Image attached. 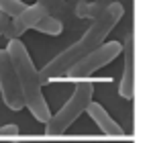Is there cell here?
<instances>
[{
    "label": "cell",
    "instance_id": "cell-1",
    "mask_svg": "<svg viewBox=\"0 0 149 143\" xmlns=\"http://www.w3.org/2000/svg\"><path fill=\"white\" fill-rule=\"evenodd\" d=\"M125 17V6L120 2H110L106 4L92 21V25L86 29V33L76 41L72 43L70 47H65L63 51H59L51 61H47L41 72H39V78H41V84H49L51 80L55 78H63L65 70H70L78 59H82L86 53H90L92 49H96L98 45L104 43V39L108 37V33L120 23V19Z\"/></svg>",
    "mask_w": 149,
    "mask_h": 143
},
{
    "label": "cell",
    "instance_id": "cell-2",
    "mask_svg": "<svg viewBox=\"0 0 149 143\" xmlns=\"http://www.w3.org/2000/svg\"><path fill=\"white\" fill-rule=\"evenodd\" d=\"M6 51H8L10 61L15 66V72H17V78H19V84H21V92H23L25 106L35 116V121H39V123L45 125L49 121V116H51V110H49L47 100L43 96V84H41L39 72L35 70L33 59H31L25 43L21 39H10Z\"/></svg>",
    "mask_w": 149,
    "mask_h": 143
},
{
    "label": "cell",
    "instance_id": "cell-3",
    "mask_svg": "<svg viewBox=\"0 0 149 143\" xmlns=\"http://www.w3.org/2000/svg\"><path fill=\"white\" fill-rule=\"evenodd\" d=\"M92 98H94V84L88 82V80L78 82L74 92H72V96L68 98V102L55 114H51L49 121L45 123V133L47 135H61V133H65L78 121V116L86 112V108L92 102Z\"/></svg>",
    "mask_w": 149,
    "mask_h": 143
},
{
    "label": "cell",
    "instance_id": "cell-4",
    "mask_svg": "<svg viewBox=\"0 0 149 143\" xmlns=\"http://www.w3.org/2000/svg\"><path fill=\"white\" fill-rule=\"evenodd\" d=\"M123 51V45L118 41H104L102 45H98L96 49H92L90 53H86L82 59H78L70 70H65V78L70 80H86L90 78L96 70L108 66L110 61H114Z\"/></svg>",
    "mask_w": 149,
    "mask_h": 143
},
{
    "label": "cell",
    "instance_id": "cell-5",
    "mask_svg": "<svg viewBox=\"0 0 149 143\" xmlns=\"http://www.w3.org/2000/svg\"><path fill=\"white\" fill-rule=\"evenodd\" d=\"M63 6V0H37L35 4H27L17 17H13L6 25V31L2 37H8L10 39H21V35L29 29L35 27V23H39L43 17L47 15H53V10L61 8Z\"/></svg>",
    "mask_w": 149,
    "mask_h": 143
},
{
    "label": "cell",
    "instance_id": "cell-6",
    "mask_svg": "<svg viewBox=\"0 0 149 143\" xmlns=\"http://www.w3.org/2000/svg\"><path fill=\"white\" fill-rule=\"evenodd\" d=\"M0 94H2L4 104L10 110H23L25 108V100H23V92H21V84L15 72V66L10 61V55L6 49H0Z\"/></svg>",
    "mask_w": 149,
    "mask_h": 143
},
{
    "label": "cell",
    "instance_id": "cell-7",
    "mask_svg": "<svg viewBox=\"0 0 149 143\" xmlns=\"http://www.w3.org/2000/svg\"><path fill=\"white\" fill-rule=\"evenodd\" d=\"M123 45V55H125V68H123V78L118 84V94L125 100H133L135 94V37L133 33H127Z\"/></svg>",
    "mask_w": 149,
    "mask_h": 143
},
{
    "label": "cell",
    "instance_id": "cell-8",
    "mask_svg": "<svg viewBox=\"0 0 149 143\" xmlns=\"http://www.w3.org/2000/svg\"><path fill=\"white\" fill-rule=\"evenodd\" d=\"M86 112L90 114V119L96 123V127L104 133V135H108V137H123V129H120V125L106 112V108L100 104V102H90L88 104V108H86Z\"/></svg>",
    "mask_w": 149,
    "mask_h": 143
},
{
    "label": "cell",
    "instance_id": "cell-9",
    "mask_svg": "<svg viewBox=\"0 0 149 143\" xmlns=\"http://www.w3.org/2000/svg\"><path fill=\"white\" fill-rule=\"evenodd\" d=\"M33 29L39 31V33H43V35H51V37H57V35L63 33V25H61V21H59L57 17H53V15L43 17L39 23H35Z\"/></svg>",
    "mask_w": 149,
    "mask_h": 143
},
{
    "label": "cell",
    "instance_id": "cell-10",
    "mask_svg": "<svg viewBox=\"0 0 149 143\" xmlns=\"http://www.w3.org/2000/svg\"><path fill=\"white\" fill-rule=\"evenodd\" d=\"M27 4L23 2V0H0V13L6 15V17H17Z\"/></svg>",
    "mask_w": 149,
    "mask_h": 143
},
{
    "label": "cell",
    "instance_id": "cell-11",
    "mask_svg": "<svg viewBox=\"0 0 149 143\" xmlns=\"http://www.w3.org/2000/svg\"><path fill=\"white\" fill-rule=\"evenodd\" d=\"M102 8H104V6H100V4H96V2H94V4H80V6H78V15H80V17H92V19H94Z\"/></svg>",
    "mask_w": 149,
    "mask_h": 143
},
{
    "label": "cell",
    "instance_id": "cell-12",
    "mask_svg": "<svg viewBox=\"0 0 149 143\" xmlns=\"http://www.w3.org/2000/svg\"><path fill=\"white\" fill-rule=\"evenodd\" d=\"M19 125H2V127H0V137H17L19 135Z\"/></svg>",
    "mask_w": 149,
    "mask_h": 143
},
{
    "label": "cell",
    "instance_id": "cell-13",
    "mask_svg": "<svg viewBox=\"0 0 149 143\" xmlns=\"http://www.w3.org/2000/svg\"><path fill=\"white\" fill-rule=\"evenodd\" d=\"M8 21H10V17H6V15H2V13H0V37L4 35V31H6V25H8Z\"/></svg>",
    "mask_w": 149,
    "mask_h": 143
}]
</instances>
